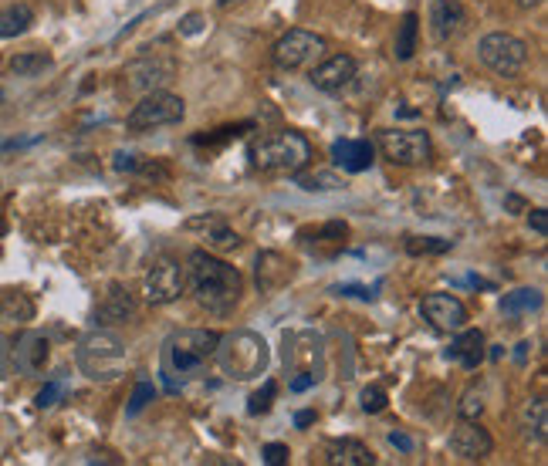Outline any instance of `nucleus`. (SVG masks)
<instances>
[{"label":"nucleus","mask_w":548,"mask_h":466,"mask_svg":"<svg viewBox=\"0 0 548 466\" xmlns=\"http://www.w3.org/2000/svg\"><path fill=\"white\" fill-rule=\"evenodd\" d=\"M187 230H203V240H207V247H214V250H237V247H241V237H237V230L227 227V220L217 217V213L187 220Z\"/></svg>","instance_id":"obj_19"},{"label":"nucleus","mask_w":548,"mask_h":466,"mask_svg":"<svg viewBox=\"0 0 548 466\" xmlns=\"http://www.w3.org/2000/svg\"><path fill=\"white\" fill-rule=\"evenodd\" d=\"M0 321L28 325V321H34V301L21 291H7L4 298H0Z\"/></svg>","instance_id":"obj_26"},{"label":"nucleus","mask_w":548,"mask_h":466,"mask_svg":"<svg viewBox=\"0 0 548 466\" xmlns=\"http://www.w3.org/2000/svg\"><path fill=\"white\" fill-rule=\"evenodd\" d=\"M61 396H65V382H48L38 392V399H34V402H38V409H51Z\"/></svg>","instance_id":"obj_36"},{"label":"nucleus","mask_w":548,"mask_h":466,"mask_svg":"<svg viewBox=\"0 0 548 466\" xmlns=\"http://www.w3.org/2000/svg\"><path fill=\"white\" fill-rule=\"evenodd\" d=\"M34 24V11L28 4H11L0 11V41L7 38H21V34H28Z\"/></svg>","instance_id":"obj_24"},{"label":"nucleus","mask_w":548,"mask_h":466,"mask_svg":"<svg viewBox=\"0 0 548 466\" xmlns=\"http://www.w3.org/2000/svg\"><path fill=\"white\" fill-rule=\"evenodd\" d=\"M332 159L346 173H366L376 163V146L369 139H339L332 146Z\"/></svg>","instance_id":"obj_16"},{"label":"nucleus","mask_w":548,"mask_h":466,"mask_svg":"<svg viewBox=\"0 0 548 466\" xmlns=\"http://www.w3.org/2000/svg\"><path fill=\"white\" fill-rule=\"evenodd\" d=\"M542 291L538 288H518L501 298V311H505L508 318H525V315H535V311H542Z\"/></svg>","instance_id":"obj_23"},{"label":"nucleus","mask_w":548,"mask_h":466,"mask_svg":"<svg viewBox=\"0 0 548 466\" xmlns=\"http://www.w3.org/2000/svg\"><path fill=\"white\" fill-rule=\"evenodd\" d=\"M532 227H535V233H548V213L545 210H532Z\"/></svg>","instance_id":"obj_42"},{"label":"nucleus","mask_w":548,"mask_h":466,"mask_svg":"<svg viewBox=\"0 0 548 466\" xmlns=\"http://www.w3.org/2000/svg\"><path fill=\"white\" fill-rule=\"evenodd\" d=\"M376 146L393 166H427L433 156V142L420 129H386L376 136Z\"/></svg>","instance_id":"obj_8"},{"label":"nucleus","mask_w":548,"mask_h":466,"mask_svg":"<svg viewBox=\"0 0 548 466\" xmlns=\"http://www.w3.org/2000/svg\"><path fill=\"white\" fill-rule=\"evenodd\" d=\"M187 284L200 308H207L210 315H217V318L231 315L244 291L241 271L227 261H220V257H214L210 250H193L187 257Z\"/></svg>","instance_id":"obj_1"},{"label":"nucleus","mask_w":548,"mask_h":466,"mask_svg":"<svg viewBox=\"0 0 548 466\" xmlns=\"http://www.w3.org/2000/svg\"><path fill=\"white\" fill-rule=\"evenodd\" d=\"M417 38H420V17L410 11V14H403L400 31H396V41H393L396 61H410L417 55Z\"/></svg>","instance_id":"obj_25"},{"label":"nucleus","mask_w":548,"mask_h":466,"mask_svg":"<svg viewBox=\"0 0 548 466\" xmlns=\"http://www.w3.org/2000/svg\"><path fill=\"white\" fill-rule=\"evenodd\" d=\"M315 382H318V375H312V372L305 369V372H298L295 379L288 382V389H291V392H305V389H312Z\"/></svg>","instance_id":"obj_41"},{"label":"nucleus","mask_w":548,"mask_h":466,"mask_svg":"<svg viewBox=\"0 0 548 466\" xmlns=\"http://www.w3.org/2000/svg\"><path fill=\"white\" fill-rule=\"evenodd\" d=\"M545 399H535L532 406L525 409V423L528 429H535V439H545L548 436V423H545Z\"/></svg>","instance_id":"obj_33"},{"label":"nucleus","mask_w":548,"mask_h":466,"mask_svg":"<svg viewBox=\"0 0 548 466\" xmlns=\"http://www.w3.org/2000/svg\"><path fill=\"white\" fill-rule=\"evenodd\" d=\"M362 409H366V412H383L386 409V389H379V385H369V389H362Z\"/></svg>","instance_id":"obj_35"},{"label":"nucleus","mask_w":548,"mask_h":466,"mask_svg":"<svg viewBox=\"0 0 548 466\" xmlns=\"http://www.w3.org/2000/svg\"><path fill=\"white\" fill-rule=\"evenodd\" d=\"M518 4H521V7H528V11H532V7H538V4H542V0H518Z\"/></svg>","instance_id":"obj_46"},{"label":"nucleus","mask_w":548,"mask_h":466,"mask_svg":"<svg viewBox=\"0 0 548 466\" xmlns=\"http://www.w3.org/2000/svg\"><path fill=\"white\" fill-rule=\"evenodd\" d=\"M454 247V240H440V237H410L406 240V250L413 257H423V254H447Z\"/></svg>","instance_id":"obj_30"},{"label":"nucleus","mask_w":548,"mask_h":466,"mask_svg":"<svg viewBox=\"0 0 548 466\" xmlns=\"http://www.w3.org/2000/svg\"><path fill=\"white\" fill-rule=\"evenodd\" d=\"M203 28H207V24H203V14H187L180 21V34H183V38H197Z\"/></svg>","instance_id":"obj_40"},{"label":"nucleus","mask_w":548,"mask_h":466,"mask_svg":"<svg viewBox=\"0 0 548 466\" xmlns=\"http://www.w3.org/2000/svg\"><path fill=\"white\" fill-rule=\"evenodd\" d=\"M477 51H481L484 65L501 78H518L521 71L528 68V44L515 38V34H505V31L484 34Z\"/></svg>","instance_id":"obj_7"},{"label":"nucleus","mask_w":548,"mask_h":466,"mask_svg":"<svg viewBox=\"0 0 548 466\" xmlns=\"http://www.w3.org/2000/svg\"><path fill=\"white\" fill-rule=\"evenodd\" d=\"M447 358H454V362H461L464 369H477V365L484 362V335L481 331H464L461 328V335L454 338V345H450V352Z\"/></svg>","instance_id":"obj_21"},{"label":"nucleus","mask_w":548,"mask_h":466,"mask_svg":"<svg viewBox=\"0 0 548 466\" xmlns=\"http://www.w3.org/2000/svg\"><path fill=\"white\" fill-rule=\"evenodd\" d=\"M325 51H329V44H325L322 34L295 28V31H288L285 38H278L271 58L281 71H298V68L315 65L318 58H325Z\"/></svg>","instance_id":"obj_9"},{"label":"nucleus","mask_w":548,"mask_h":466,"mask_svg":"<svg viewBox=\"0 0 548 466\" xmlns=\"http://www.w3.org/2000/svg\"><path fill=\"white\" fill-rule=\"evenodd\" d=\"M420 311L423 318L430 321L437 331H461L467 325V308L461 298H454V294H427V298L420 301Z\"/></svg>","instance_id":"obj_13"},{"label":"nucleus","mask_w":548,"mask_h":466,"mask_svg":"<svg viewBox=\"0 0 548 466\" xmlns=\"http://www.w3.org/2000/svg\"><path fill=\"white\" fill-rule=\"evenodd\" d=\"M231 4H237V0H220V7H231Z\"/></svg>","instance_id":"obj_47"},{"label":"nucleus","mask_w":548,"mask_h":466,"mask_svg":"<svg viewBox=\"0 0 548 466\" xmlns=\"http://www.w3.org/2000/svg\"><path fill=\"white\" fill-rule=\"evenodd\" d=\"M494 450V439L488 436V429L477 426V419H461L450 436V453L461 456L467 463H481L488 460Z\"/></svg>","instance_id":"obj_12"},{"label":"nucleus","mask_w":548,"mask_h":466,"mask_svg":"<svg viewBox=\"0 0 548 466\" xmlns=\"http://www.w3.org/2000/svg\"><path fill=\"white\" fill-rule=\"evenodd\" d=\"M264 463H268V466H285L288 463V446L285 443H268V446H264Z\"/></svg>","instance_id":"obj_38"},{"label":"nucleus","mask_w":548,"mask_h":466,"mask_svg":"<svg viewBox=\"0 0 548 466\" xmlns=\"http://www.w3.org/2000/svg\"><path fill=\"white\" fill-rule=\"evenodd\" d=\"M295 264L285 261L281 254H261L258 257V288L261 291H278L281 284L291 281Z\"/></svg>","instance_id":"obj_20"},{"label":"nucleus","mask_w":548,"mask_h":466,"mask_svg":"<svg viewBox=\"0 0 548 466\" xmlns=\"http://www.w3.org/2000/svg\"><path fill=\"white\" fill-rule=\"evenodd\" d=\"M315 419H318V416H315V409H305V412H298V416H295V426H298V429H305V426H312Z\"/></svg>","instance_id":"obj_44"},{"label":"nucleus","mask_w":548,"mask_h":466,"mask_svg":"<svg viewBox=\"0 0 548 466\" xmlns=\"http://www.w3.org/2000/svg\"><path fill=\"white\" fill-rule=\"evenodd\" d=\"M183 291H187V267H180V261H173V257H156L143 277V298L163 308V304L180 301Z\"/></svg>","instance_id":"obj_10"},{"label":"nucleus","mask_w":548,"mask_h":466,"mask_svg":"<svg viewBox=\"0 0 548 466\" xmlns=\"http://www.w3.org/2000/svg\"><path fill=\"white\" fill-rule=\"evenodd\" d=\"M153 399H156V385L149 382V379H139L136 389H132V396H129L126 412H129V416H139V412H143Z\"/></svg>","instance_id":"obj_31"},{"label":"nucleus","mask_w":548,"mask_h":466,"mask_svg":"<svg viewBox=\"0 0 548 466\" xmlns=\"http://www.w3.org/2000/svg\"><path fill=\"white\" fill-rule=\"evenodd\" d=\"M339 298H362V301H373L376 298V288H362V284H339L332 288Z\"/></svg>","instance_id":"obj_37"},{"label":"nucleus","mask_w":548,"mask_h":466,"mask_svg":"<svg viewBox=\"0 0 548 466\" xmlns=\"http://www.w3.org/2000/svg\"><path fill=\"white\" fill-rule=\"evenodd\" d=\"M352 78H356V61L349 55H332V58H325L322 65L312 68V85L325 95H335V92H342V88H349Z\"/></svg>","instance_id":"obj_15"},{"label":"nucleus","mask_w":548,"mask_h":466,"mask_svg":"<svg viewBox=\"0 0 548 466\" xmlns=\"http://www.w3.org/2000/svg\"><path fill=\"white\" fill-rule=\"evenodd\" d=\"M7 362H11V345H7V338L0 335V372L7 369Z\"/></svg>","instance_id":"obj_45"},{"label":"nucleus","mask_w":548,"mask_h":466,"mask_svg":"<svg viewBox=\"0 0 548 466\" xmlns=\"http://www.w3.org/2000/svg\"><path fill=\"white\" fill-rule=\"evenodd\" d=\"M44 68H51V58L44 55V51H28V55L11 58V71L17 78H34V75H41Z\"/></svg>","instance_id":"obj_28"},{"label":"nucleus","mask_w":548,"mask_h":466,"mask_svg":"<svg viewBox=\"0 0 548 466\" xmlns=\"http://www.w3.org/2000/svg\"><path fill=\"white\" fill-rule=\"evenodd\" d=\"M430 28L437 41H450L464 28V4L461 0H430Z\"/></svg>","instance_id":"obj_18"},{"label":"nucleus","mask_w":548,"mask_h":466,"mask_svg":"<svg viewBox=\"0 0 548 466\" xmlns=\"http://www.w3.org/2000/svg\"><path fill=\"white\" fill-rule=\"evenodd\" d=\"M390 443L396 446V450H403V453H410V450H413V439H410V436H403V433H396V429L390 433Z\"/></svg>","instance_id":"obj_43"},{"label":"nucleus","mask_w":548,"mask_h":466,"mask_svg":"<svg viewBox=\"0 0 548 466\" xmlns=\"http://www.w3.org/2000/svg\"><path fill=\"white\" fill-rule=\"evenodd\" d=\"M329 463L332 466H373L376 463V453L369 450L366 443L359 439H342L329 450Z\"/></svg>","instance_id":"obj_22"},{"label":"nucleus","mask_w":548,"mask_h":466,"mask_svg":"<svg viewBox=\"0 0 548 466\" xmlns=\"http://www.w3.org/2000/svg\"><path fill=\"white\" fill-rule=\"evenodd\" d=\"M318 237L329 240V244H339V240H346V237H349V227H346V223H342V220H332V223H325Z\"/></svg>","instance_id":"obj_39"},{"label":"nucleus","mask_w":548,"mask_h":466,"mask_svg":"<svg viewBox=\"0 0 548 466\" xmlns=\"http://www.w3.org/2000/svg\"><path fill=\"white\" fill-rule=\"evenodd\" d=\"M220 335L207 328H183L173 331L163 342V365H159V375H163L166 389L176 392L183 382L203 375L210 362H214Z\"/></svg>","instance_id":"obj_2"},{"label":"nucleus","mask_w":548,"mask_h":466,"mask_svg":"<svg viewBox=\"0 0 548 466\" xmlns=\"http://www.w3.org/2000/svg\"><path fill=\"white\" fill-rule=\"evenodd\" d=\"M254 169L268 176H295L312 163V142L295 129H281L251 146Z\"/></svg>","instance_id":"obj_3"},{"label":"nucleus","mask_w":548,"mask_h":466,"mask_svg":"<svg viewBox=\"0 0 548 466\" xmlns=\"http://www.w3.org/2000/svg\"><path fill=\"white\" fill-rule=\"evenodd\" d=\"M48 355H51V345H48V338H44L41 331H21L17 342L11 345V365L24 375L44 372Z\"/></svg>","instance_id":"obj_14"},{"label":"nucleus","mask_w":548,"mask_h":466,"mask_svg":"<svg viewBox=\"0 0 548 466\" xmlns=\"http://www.w3.org/2000/svg\"><path fill=\"white\" fill-rule=\"evenodd\" d=\"M176 78V58L166 55V51H146L136 61L126 65V85L132 92L146 95V92H159Z\"/></svg>","instance_id":"obj_11"},{"label":"nucleus","mask_w":548,"mask_h":466,"mask_svg":"<svg viewBox=\"0 0 548 466\" xmlns=\"http://www.w3.org/2000/svg\"><path fill=\"white\" fill-rule=\"evenodd\" d=\"M78 369L92 382H116L129 369V352L112 331H92L78 345Z\"/></svg>","instance_id":"obj_5"},{"label":"nucleus","mask_w":548,"mask_h":466,"mask_svg":"<svg viewBox=\"0 0 548 466\" xmlns=\"http://www.w3.org/2000/svg\"><path fill=\"white\" fill-rule=\"evenodd\" d=\"M484 412V392L481 389H467L461 406H457V416L461 419H477Z\"/></svg>","instance_id":"obj_34"},{"label":"nucleus","mask_w":548,"mask_h":466,"mask_svg":"<svg viewBox=\"0 0 548 466\" xmlns=\"http://www.w3.org/2000/svg\"><path fill=\"white\" fill-rule=\"evenodd\" d=\"M136 311H139L136 298L122 284H112L105 301L99 304V311H95V321L99 325H129V321H136Z\"/></svg>","instance_id":"obj_17"},{"label":"nucleus","mask_w":548,"mask_h":466,"mask_svg":"<svg viewBox=\"0 0 548 466\" xmlns=\"http://www.w3.org/2000/svg\"><path fill=\"white\" fill-rule=\"evenodd\" d=\"M112 166H116L119 173H143V176H159V179L170 176V169H166L163 163H156V159L126 156V152H116V163H112Z\"/></svg>","instance_id":"obj_27"},{"label":"nucleus","mask_w":548,"mask_h":466,"mask_svg":"<svg viewBox=\"0 0 548 466\" xmlns=\"http://www.w3.org/2000/svg\"><path fill=\"white\" fill-rule=\"evenodd\" d=\"M298 186L305 193H335V190H346V179H339L335 173H308L298 176Z\"/></svg>","instance_id":"obj_29"},{"label":"nucleus","mask_w":548,"mask_h":466,"mask_svg":"<svg viewBox=\"0 0 548 466\" xmlns=\"http://www.w3.org/2000/svg\"><path fill=\"white\" fill-rule=\"evenodd\" d=\"M183 115H187V102H183L180 95L159 88V92H146L132 105L126 125L132 132H149V129H163V125L183 122Z\"/></svg>","instance_id":"obj_6"},{"label":"nucleus","mask_w":548,"mask_h":466,"mask_svg":"<svg viewBox=\"0 0 548 466\" xmlns=\"http://www.w3.org/2000/svg\"><path fill=\"white\" fill-rule=\"evenodd\" d=\"M217 365L227 379L234 382H251L264 375L271 362V352H268V342L254 331H231V335H220L217 342Z\"/></svg>","instance_id":"obj_4"},{"label":"nucleus","mask_w":548,"mask_h":466,"mask_svg":"<svg viewBox=\"0 0 548 466\" xmlns=\"http://www.w3.org/2000/svg\"><path fill=\"white\" fill-rule=\"evenodd\" d=\"M274 396H278V385H274V382L268 379V382H264L261 389L251 396V402H247V412H251V416H264V412H268V409L274 406Z\"/></svg>","instance_id":"obj_32"}]
</instances>
